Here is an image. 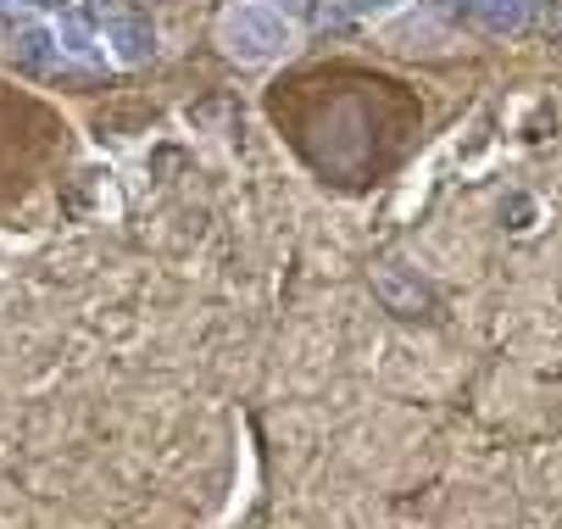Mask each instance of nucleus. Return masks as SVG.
I'll use <instances>...</instances> for the list:
<instances>
[{"mask_svg": "<svg viewBox=\"0 0 562 529\" xmlns=\"http://www.w3.org/2000/svg\"><path fill=\"white\" fill-rule=\"evenodd\" d=\"M468 7H479V0H468Z\"/></svg>", "mask_w": 562, "mask_h": 529, "instance_id": "1a4fd4ad", "label": "nucleus"}, {"mask_svg": "<svg viewBox=\"0 0 562 529\" xmlns=\"http://www.w3.org/2000/svg\"><path fill=\"white\" fill-rule=\"evenodd\" d=\"M491 29H524V18L535 12V0H479Z\"/></svg>", "mask_w": 562, "mask_h": 529, "instance_id": "20e7f679", "label": "nucleus"}, {"mask_svg": "<svg viewBox=\"0 0 562 529\" xmlns=\"http://www.w3.org/2000/svg\"><path fill=\"white\" fill-rule=\"evenodd\" d=\"M217 40L234 61H273V56H284L295 45V29H290L284 12L262 7V0H239V7L223 12Z\"/></svg>", "mask_w": 562, "mask_h": 529, "instance_id": "f257e3e1", "label": "nucleus"}, {"mask_svg": "<svg viewBox=\"0 0 562 529\" xmlns=\"http://www.w3.org/2000/svg\"><path fill=\"white\" fill-rule=\"evenodd\" d=\"M262 7H273V12H301L306 0H262Z\"/></svg>", "mask_w": 562, "mask_h": 529, "instance_id": "6e6552de", "label": "nucleus"}, {"mask_svg": "<svg viewBox=\"0 0 562 529\" xmlns=\"http://www.w3.org/2000/svg\"><path fill=\"white\" fill-rule=\"evenodd\" d=\"M395 0H346V18H368V12H390Z\"/></svg>", "mask_w": 562, "mask_h": 529, "instance_id": "423d86ee", "label": "nucleus"}, {"mask_svg": "<svg viewBox=\"0 0 562 529\" xmlns=\"http://www.w3.org/2000/svg\"><path fill=\"white\" fill-rule=\"evenodd\" d=\"M45 45H50V40H45L40 29H34V34H23V56H29V61H40V56H45Z\"/></svg>", "mask_w": 562, "mask_h": 529, "instance_id": "0eeeda50", "label": "nucleus"}, {"mask_svg": "<svg viewBox=\"0 0 562 529\" xmlns=\"http://www.w3.org/2000/svg\"><path fill=\"white\" fill-rule=\"evenodd\" d=\"M106 45H112V56L117 61H150V50H156V34H150V23L145 18H134V12H112V23H106Z\"/></svg>", "mask_w": 562, "mask_h": 529, "instance_id": "7ed1b4c3", "label": "nucleus"}, {"mask_svg": "<svg viewBox=\"0 0 562 529\" xmlns=\"http://www.w3.org/2000/svg\"><path fill=\"white\" fill-rule=\"evenodd\" d=\"M502 217H507V229L524 235V229H535V201H529V195H507V201H502Z\"/></svg>", "mask_w": 562, "mask_h": 529, "instance_id": "39448f33", "label": "nucleus"}, {"mask_svg": "<svg viewBox=\"0 0 562 529\" xmlns=\"http://www.w3.org/2000/svg\"><path fill=\"white\" fill-rule=\"evenodd\" d=\"M373 295L384 301V313L407 318V324H435V313H440L435 290L413 268H401V262H379L373 268Z\"/></svg>", "mask_w": 562, "mask_h": 529, "instance_id": "f03ea898", "label": "nucleus"}]
</instances>
